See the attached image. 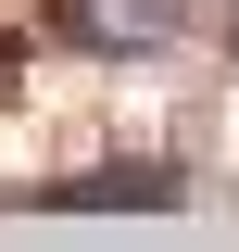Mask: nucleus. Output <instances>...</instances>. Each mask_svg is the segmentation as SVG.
<instances>
[{"label": "nucleus", "instance_id": "f03ea898", "mask_svg": "<svg viewBox=\"0 0 239 252\" xmlns=\"http://www.w3.org/2000/svg\"><path fill=\"white\" fill-rule=\"evenodd\" d=\"M51 202H126V215H164V202H189V177H177V164H101V177L51 189Z\"/></svg>", "mask_w": 239, "mask_h": 252}, {"label": "nucleus", "instance_id": "7ed1b4c3", "mask_svg": "<svg viewBox=\"0 0 239 252\" xmlns=\"http://www.w3.org/2000/svg\"><path fill=\"white\" fill-rule=\"evenodd\" d=\"M0 76H13V38H0Z\"/></svg>", "mask_w": 239, "mask_h": 252}, {"label": "nucleus", "instance_id": "f257e3e1", "mask_svg": "<svg viewBox=\"0 0 239 252\" xmlns=\"http://www.w3.org/2000/svg\"><path fill=\"white\" fill-rule=\"evenodd\" d=\"M63 38H76V51H177L189 38V0H63Z\"/></svg>", "mask_w": 239, "mask_h": 252}]
</instances>
